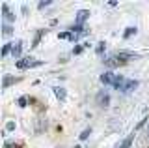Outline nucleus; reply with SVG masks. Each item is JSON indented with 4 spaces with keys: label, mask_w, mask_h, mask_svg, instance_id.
<instances>
[{
    "label": "nucleus",
    "mask_w": 149,
    "mask_h": 148,
    "mask_svg": "<svg viewBox=\"0 0 149 148\" xmlns=\"http://www.w3.org/2000/svg\"><path fill=\"white\" fill-rule=\"evenodd\" d=\"M116 79H118V75H114L112 71H106V73H102V75H101V82H102V85H106V86H114L116 85Z\"/></svg>",
    "instance_id": "1"
},
{
    "label": "nucleus",
    "mask_w": 149,
    "mask_h": 148,
    "mask_svg": "<svg viewBox=\"0 0 149 148\" xmlns=\"http://www.w3.org/2000/svg\"><path fill=\"white\" fill-rule=\"evenodd\" d=\"M136 86H138V81H125L123 82V86H121V92H130V90H132V88H136Z\"/></svg>",
    "instance_id": "2"
},
{
    "label": "nucleus",
    "mask_w": 149,
    "mask_h": 148,
    "mask_svg": "<svg viewBox=\"0 0 149 148\" xmlns=\"http://www.w3.org/2000/svg\"><path fill=\"white\" fill-rule=\"evenodd\" d=\"M88 17H90V11H88V10H80V11L77 13V25H80V26H82V23L86 21Z\"/></svg>",
    "instance_id": "3"
},
{
    "label": "nucleus",
    "mask_w": 149,
    "mask_h": 148,
    "mask_svg": "<svg viewBox=\"0 0 149 148\" xmlns=\"http://www.w3.org/2000/svg\"><path fill=\"white\" fill-rule=\"evenodd\" d=\"M2 15H4V19L9 21V23H13V21H15V15H13V13L8 10V6H6V4H2Z\"/></svg>",
    "instance_id": "4"
},
{
    "label": "nucleus",
    "mask_w": 149,
    "mask_h": 148,
    "mask_svg": "<svg viewBox=\"0 0 149 148\" xmlns=\"http://www.w3.org/2000/svg\"><path fill=\"white\" fill-rule=\"evenodd\" d=\"M108 101H110V96L104 94V92H101L99 94V105L101 107H108Z\"/></svg>",
    "instance_id": "5"
},
{
    "label": "nucleus",
    "mask_w": 149,
    "mask_h": 148,
    "mask_svg": "<svg viewBox=\"0 0 149 148\" xmlns=\"http://www.w3.org/2000/svg\"><path fill=\"white\" fill-rule=\"evenodd\" d=\"M54 94H56V98H58L60 101H63L65 96H67V94H65V88H63V86H56V88H54Z\"/></svg>",
    "instance_id": "6"
},
{
    "label": "nucleus",
    "mask_w": 149,
    "mask_h": 148,
    "mask_svg": "<svg viewBox=\"0 0 149 148\" xmlns=\"http://www.w3.org/2000/svg\"><path fill=\"white\" fill-rule=\"evenodd\" d=\"M21 51H22V41H15V45L11 49V54L13 56H21Z\"/></svg>",
    "instance_id": "7"
},
{
    "label": "nucleus",
    "mask_w": 149,
    "mask_h": 148,
    "mask_svg": "<svg viewBox=\"0 0 149 148\" xmlns=\"http://www.w3.org/2000/svg\"><path fill=\"white\" fill-rule=\"evenodd\" d=\"M132 139H134V135H129L123 142H121V146H119V148H129L130 144H132Z\"/></svg>",
    "instance_id": "8"
},
{
    "label": "nucleus",
    "mask_w": 149,
    "mask_h": 148,
    "mask_svg": "<svg viewBox=\"0 0 149 148\" xmlns=\"http://www.w3.org/2000/svg\"><path fill=\"white\" fill-rule=\"evenodd\" d=\"M28 66H32V62H28V60H19V62H17V68L19 69H24Z\"/></svg>",
    "instance_id": "9"
},
{
    "label": "nucleus",
    "mask_w": 149,
    "mask_h": 148,
    "mask_svg": "<svg viewBox=\"0 0 149 148\" xmlns=\"http://www.w3.org/2000/svg\"><path fill=\"white\" fill-rule=\"evenodd\" d=\"M15 81H19V79H13V77H9V75H6L4 77V88H8L11 82H15Z\"/></svg>",
    "instance_id": "10"
},
{
    "label": "nucleus",
    "mask_w": 149,
    "mask_h": 148,
    "mask_svg": "<svg viewBox=\"0 0 149 148\" xmlns=\"http://www.w3.org/2000/svg\"><path fill=\"white\" fill-rule=\"evenodd\" d=\"M11 49H13V45L6 43V45H4V47H2V56H8V53H9V51H11Z\"/></svg>",
    "instance_id": "11"
},
{
    "label": "nucleus",
    "mask_w": 149,
    "mask_h": 148,
    "mask_svg": "<svg viewBox=\"0 0 149 148\" xmlns=\"http://www.w3.org/2000/svg\"><path fill=\"white\" fill-rule=\"evenodd\" d=\"M90 133H91V129H90V128H88V129H84V131L80 133V141H86V139L90 137Z\"/></svg>",
    "instance_id": "12"
},
{
    "label": "nucleus",
    "mask_w": 149,
    "mask_h": 148,
    "mask_svg": "<svg viewBox=\"0 0 149 148\" xmlns=\"http://www.w3.org/2000/svg\"><path fill=\"white\" fill-rule=\"evenodd\" d=\"M47 6H50V0H45V2H39V4H37V8H39V10H43V8H47Z\"/></svg>",
    "instance_id": "13"
},
{
    "label": "nucleus",
    "mask_w": 149,
    "mask_h": 148,
    "mask_svg": "<svg viewBox=\"0 0 149 148\" xmlns=\"http://www.w3.org/2000/svg\"><path fill=\"white\" fill-rule=\"evenodd\" d=\"M73 36L69 34V32H62V34H60V39H71Z\"/></svg>",
    "instance_id": "14"
},
{
    "label": "nucleus",
    "mask_w": 149,
    "mask_h": 148,
    "mask_svg": "<svg viewBox=\"0 0 149 148\" xmlns=\"http://www.w3.org/2000/svg\"><path fill=\"white\" fill-rule=\"evenodd\" d=\"M82 51H84V45H77V47L73 49V53H74V54H80Z\"/></svg>",
    "instance_id": "15"
},
{
    "label": "nucleus",
    "mask_w": 149,
    "mask_h": 148,
    "mask_svg": "<svg viewBox=\"0 0 149 148\" xmlns=\"http://www.w3.org/2000/svg\"><path fill=\"white\" fill-rule=\"evenodd\" d=\"M132 34H136V28H129V30H125V38H129V36H132Z\"/></svg>",
    "instance_id": "16"
},
{
    "label": "nucleus",
    "mask_w": 149,
    "mask_h": 148,
    "mask_svg": "<svg viewBox=\"0 0 149 148\" xmlns=\"http://www.w3.org/2000/svg\"><path fill=\"white\" fill-rule=\"evenodd\" d=\"M2 32H4V34H11V26H9V25H4Z\"/></svg>",
    "instance_id": "17"
},
{
    "label": "nucleus",
    "mask_w": 149,
    "mask_h": 148,
    "mask_svg": "<svg viewBox=\"0 0 149 148\" xmlns=\"http://www.w3.org/2000/svg\"><path fill=\"white\" fill-rule=\"evenodd\" d=\"M6 129H8V131H13V129H15V122H8Z\"/></svg>",
    "instance_id": "18"
},
{
    "label": "nucleus",
    "mask_w": 149,
    "mask_h": 148,
    "mask_svg": "<svg viewBox=\"0 0 149 148\" xmlns=\"http://www.w3.org/2000/svg\"><path fill=\"white\" fill-rule=\"evenodd\" d=\"M26 105V98H19V107H24Z\"/></svg>",
    "instance_id": "19"
},
{
    "label": "nucleus",
    "mask_w": 149,
    "mask_h": 148,
    "mask_svg": "<svg viewBox=\"0 0 149 148\" xmlns=\"http://www.w3.org/2000/svg\"><path fill=\"white\" fill-rule=\"evenodd\" d=\"M104 51V43H99V47H97V53H102Z\"/></svg>",
    "instance_id": "20"
},
{
    "label": "nucleus",
    "mask_w": 149,
    "mask_h": 148,
    "mask_svg": "<svg viewBox=\"0 0 149 148\" xmlns=\"http://www.w3.org/2000/svg\"><path fill=\"white\" fill-rule=\"evenodd\" d=\"M71 30H77V32H80V30H82V26H80V25H77V26H71Z\"/></svg>",
    "instance_id": "21"
},
{
    "label": "nucleus",
    "mask_w": 149,
    "mask_h": 148,
    "mask_svg": "<svg viewBox=\"0 0 149 148\" xmlns=\"http://www.w3.org/2000/svg\"><path fill=\"white\" fill-rule=\"evenodd\" d=\"M74 148H80V146H74Z\"/></svg>",
    "instance_id": "22"
}]
</instances>
